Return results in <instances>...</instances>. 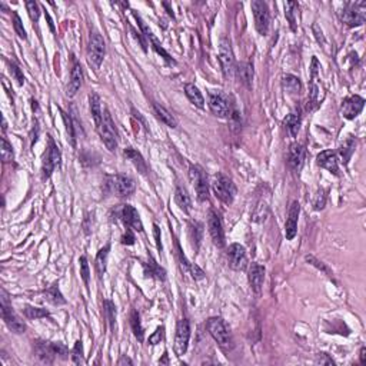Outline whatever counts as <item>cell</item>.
I'll return each instance as SVG.
<instances>
[{
  "label": "cell",
  "mask_w": 366,
  "mask_h": 366,
  "mask_svg": "<svg viewBox=\"0 0 366 366\" xmlns=\"http://www.w3.org/2000/svg\"><path fill=\"white\" fill-rule=\"evenodd\" d=\"M99 136H101L102 142L106 145L110 152H115L118 147V130L115 126V122L110 116L109 110L103 108V113H102L101 123L96 126Z\"/></svg>",
  "instance_id": "1"
},
{
  "label": "cell",
  "mask_w": 366,
  "mask_h": 366,
  "mask_svg": "<svg viewBox=\"0 0 366 366\" xmlns=\"http://www.w3.org/2000/svg\"><path fill=\"white\" fill-rule=\"evenodd\" d=\"M212 189L216 195V198L226 205H230L236 195V188H235L233 180L223 173H216L213 176Z\"/></svg>",
  "instance_id": "2"
},
{
  "label": "cell",
  "mask_w": 366,
  "mask_h": 366,
  "mask_svg": "<svg viewBox=\"0 0 366 366\" xmlns=\"http://www.w3.org/2000/svg\"><path fill=\"white\" fill-rule=\"evenodd\" d=\"M206 326H208V330H209L211 336L219 343L220 348L222 349L232 348V336H230V332H229L228 326H226V323H225V320L222 319V318H218V316L209 318V319H208V323H206Z\"/></svg>",
  "instance_id": "3"
},
{
  "label": "cell",
  "mask_w": 366,
  "mask_h": 366,
  "mask_svg": "<svg viewBox=\"0 0 366 366\" xmlns=\"http://www.w3.org/2000/svg\"><path fill=\"white\" fill-rule=\"evenodd\" d=\"M105 55H106L105 40L98 32H93L89 39V45H87V60L95 70H98L101 67Z\"/></svg>",
  "instance_id": "4"
},
{
  "label": "cell",
  "mask_w": 366,
  "mask_h": 366,
  "mask_svg": "<svg viewBox=\"0 0 366 366\" xmlns=\"http://www.w3.org/2000/svg\"><path fill=\"white\" fill-rule=\"evenodd\" d=\"M2 316H3V320L10 330H13L15 333H25L26 323L19 318L16 312L13 311L5 291H2Z\"/></svg>",
  "instance_id": "5"
},
{
  "label": "cell",
  "mask_w": 366,
  "mask_h": 366,
  "mask_svg": "<svg viewBox=\"0 0 366 366\" xmlns=\"http://www.w3.org/2000/svg\"><path fill=\"white\" fill-rule=\"evenodd\" d=\"M108 186L110 192L115 193L119 198H126L130 196L136 189V183L132 177L126 174H112L108 176Z\"/></svg>",
  "instance_id": "6"
},
{
  "label": "cell",
  "mask_w": 366,
  "mask_h": 366,
  "mask_svg": "<svg viewBox=\"0 0 366 366\" xmlns=\"http://www.w3.org/2000/svg\"><path fill=\"white\" fill-rule=\"evenodd\" d=\"M366 2H353L348 3L342 13V20L349 28H357L365 23Z\"/></svg>",
  "instance_id": "7"
},
{
  "label": "cell",
  "mask_w": 366,
  "mask_h": 366,
  "mask_svg": "<svg viewBox=\"0 0 366 366\" xmlns=\"http://www.w3.org/2000/svg\"><path fill=\"white\" fill-rule=\"evenodd\" d=\"M189 177L196 191L199 201H208L209 198V180L208 174L199 165H192L189 169Z\"/></svg>",
  "instance_id": "8"
},
{
  "label": "cell",
  "mask_w": 366,
  "mask_h": 366,
  "mask_svg": "<svg viewBox=\"0 0 366 366\" xmlns=\"http://www.w3.org/2000/svg\"><path fill=\"white\" fill-rule=\"evenodd\" d=\"M49 137V146H47L45 157H43V165H42L43 179H49L56 167L60 166V163H62V153H60L59 147H57V145H56L55 140L52 137Z\"/></svg>",
  "instance_id": "9"
},
{
  "label": "cell",
  "mask_w": 366,
  "mask_h": 366,
  "mask_svg": "<svg viewBox=\"0 0 366 366\" xmlns=\"http://www.w3.org/2000/svg\"><path fill=\"white\" fill-rule=\"evenodd\" d=\"M250 6H252V12H253L256 30L262 36H265L269 32V25H270V15H269L267 5L262 0H253Z\"/></svg>",
  "instance_id": "10"
},
{
  "label": "cell",
  "mask_w": 366,
  "mask_h": 366,
  "mask_svg": "<svg viewBox=\"0 0 366 366\" xmlns=\"http://www.w3.org/2000/svg\"><path fill=\"white\" fill-rule=\"evenodd\" d=\"M219 63L222 67V73L226 79H230L233 73H235V69H236V64H235V57H233V52H232V47L230 43L226 39H222L220 40L219 46Z\"/></svg>",
  "instance_id": "11"
},
{
  "label": "cell",
  "mask_w": 366,
  "mask_h": 366,
  "mask_svg": "<svg viewBox=\"0 0 366 366\" xmlns=\"http://www.w3.org/2000/svg\"><path fill=\"white\" fill-rule=\"evenodd\" d=\"M191 339V325L188 319H180L176 325V333H174V352L177 356H182L188 350Z\"/></svg>",
  "instance_id": "12"
},
{
  "label": "cell",
  "mask_w": 366,
  "mask_h": 366,
  "mask_svg": "<svg viewBox=\"0 0 366 366\" xmlns=\"http://www.w3.org/2000/svg\"><path fill=\"white\" fill-rule=\"evenodd\" d=\"M208 228H209V233H211V238L215 243V246H225V230H223L222 219H220L219 213L215 212L213 209L208 213Z\"/></svg>",
  "instance_id": "13"
},
{
  "label": "cell",
  "mask_w": 366,
  "mask_h": 366,
  "mask_svg": "<svg viewBox=\"0 0 366 366\" xmlns=\"http://www.w3.org/2000/svg\"><path fill=\"white\" fill-rule=\"evenodd\" d=\"M229 266L233 270H243L247 266L246 249L240 243H232L228 249Z\"/></svg>",
  "instance_id": "14"
},
{
  "label": "cell",
  "mask_w": 366,
  "mask_h": 366,
  "mask_svg": "<svg viewBox=\"0 0 366 366\" xmlns=\"http://www.w3.org/2000/svg\"><path fill=\"white\" fill-rule=\"evenodd\" d=\"M209 108L215 116H219V118L230 116V105L228 98L220 92H209Z\"/></svg>",
  "instance_id": "15"
},
{
  "label": "cell",
  "mask_w": 366,
  "mask_h": 366,
  "mask_svg": "<svg viewBox=\"0 0 366 366\" xmlns=\"http://www.w3.org/2000/svg\"><path fill=\"white\" fill-rule=\"evenodd\" d=\"M365 106V99L360 98V96H350V98H346L345 101L342 102V108H340V112H342V116L345 119H355L357 115L362 112Z\"/></svg>",
  "instance_id": "16"
},
{
  "label": "cell",
  "mask_w": 366,
  "mask_h": 366,
  "mask_svg": "<svg viewBox=\"0 0 366 366\" xmlns=\"http://www.w3.org/2000/svg\"><path fill=\"white\" fill-rule=\"evenodd\" d=\"M120 218L123 220V223L126 225V228L133 229V230H136V232H143L142 220L139 218L137 211L132 206V205H123V206H122Z\"/></svg>",
  "instance_id": "17"
},
{
  "label": "cell",
  "mask_w": 366,
  "mask_h": 366,
  "mask_svg": "<svg viewBox=\"0 0 366 366\" xmlns=\"http://www.w3.org/2000/svg\"><path fill=\"white\" fill-rule=\"evenodd\" d=\"M247 281L255 293L262 292V286L265 281V267L259 263H252L247 269Z\"/></svg>",
  "instance_id": "18"
},
{
  "label": "cell",
  "mask_w": 366,
  "mask_h": 366,
  "mask_svg": "<svg viewBox=\"0 0 366 366\" xmlns=\"http://www.w3.org/2000/svg\"><path fill=\"white\" fill-rule=\"evenodd\" d=\"M299 212H301V205L298 202H292L291 208H289V213H288V219H286V225H285V235L288 240H292L298 233V218H299Z\"/></svg>",
  "instance_id": "19"
},
{
  "label": "cell",
  "mask_w": 366,
  "mask_h": 366,
  "mask_svg": "<svg viewBox=\"0 0 366 366\" xmlns=\"http://www.w3.org/2000/svg\"><path fill=\"white\" fill-rule=\"evenodd\" d=\"M316 160H318V165L320 167H323V169H326L328 172L330 173L339 174V165H338V156L336 153L333 152V150H323V152H320L318 157H316Z\"/></svg>",
  "instance_id": "20"
},
{
  "label": "cell",
  "mask_w": 366,
  "mask_h": 366,
  "mask_svg": "<svg viewBox=\"0 0 366 366\" xmlns=\"http://www.w3.org/2000/svg\"><path fill=\"white\" fill-rule=\"evenodd\" d=\"M305 162V147L301 143H292L289 147L288 163L292 167L293 172H299Z\"/></svg>",
  "instance_id": "21"
},
{
  "label": "cell",
  "mask_w": 366,
  "mask_h": 366,
  "mask_svg": "<svg viewBox=\"0 0 366 366\" xmlns=\"http://www.w3.org/2000/svg\"><path fill=\"white\" fill-rule=\"evenodd\" d=\"M83 82V70L80 63L74 62L73 67H72V72H70V80H69V84L66 87V96L67 98H73L74 95L79 92L80 86H82Z\"/></svg>",
  "instance_id": "22"
},
{
  "label": "cell",
  "mask_w": 366,
  "mask_h": 366,
  "mask_svg": "<svg viewBox=\"0 0 366 366\" xmlns=\"http://www.w3.org/2000/svg\"><path fill=\"white\" fill-rule=\"evenodd\" d=\"M123 155H125L126 159H129V160L132 162V165L136 167L137 172H140V174H147V172H149V167H147V165H146V160L143 159V156L140 155L136 149H133V147H128V149H125Z\"/></svg>",
  "instance_id": "23"
},
{
  "label": "cell",
  "mask_w": 366,
  "mask_h": 366,
  "mask_svg": "<svg viewBox=\"0 0 366 366\" xmlns=\"http://www.w3.org/2000/svg\"><path fill=\"white\" fill-rule=\"evenodd\" d=\"M174 202L185 213H189L192 209V199H191L188 191L182 186H177L176 191H174Z\"/></svg>",
  "instance_id": "24"
},
{
  "label": "cell",
  "mask_w": 366,
  "mask_h": 366,
  "mask_svg": "<svg viewBox=\"0 0 366 366\" xmlns=\"http://www.w3.org/2000/svg\"><path fill=\"white\" fill-rule=\"evenodd\" d=\"M284 126L286 129V132L289 133L291 137H296L299 129H301V115L299 112H292L289 115H286V118L284 119Z\"/></svg>",
  "instance_id": "25"
},
{
  "label": "cell",
  "mask_w": 366,
  "mask_h": 366,
  "mask_svg": "<svg viewBox=\"0 0 366 366\" xmlns=\"http://www.w3.org/2000/svg\"><path fill=\"white\" fill-rule=\"evenodd\" d=\"M185 95H186V98L191 101V103L195 105L196 108H199V109H203V108H205V99H203V96H202L201 90H199L193 83H188V84L185 86Z\"/></svg>",
  "instance_id": "26"
},
{
  "label": "cell",
  "mask_w": 366,
  "mask_h": 366,
  "mask_svg": "<svg viewBox=\"0 0 366 366\" xmlns=\"http://www.w3.org/2000/svg\"><path fill=\"white\" fill-rule=\"evenodd\" d=\"M110 252V243L105 245L102 247L101 250L98 252L96 255V260H95V267H96V272H98V276L102 278L105 272H106V266H108V256H109Z\"/></svg>",
  "instance_id": "27"
},
{
  "label": "cell",
  "mask_w": 366,
  "mask_h": 366,
  "mask_svg": "<svg viewBox=\"0 0 366 366\" xmlns=\"http://www.w3.org/2000/svg\"><path fill=\"white\" fill-rule=\"evenodd\" d=\"M282 86L289 95H299L302 92V83L301 79L293 74H285L282 79Z\"/></svg>",
  "instance_id": "28"
},
{
  "label": "cell",
  "mask_w": 366,
  "mask_h": 366,
  "mask_svg": "<svg viewBox=\"0 0 366 366\" xmlns=\"http://www.w3.org/2000/svg\"><path fill=\"white\" fill-rule=\"evenodd\" d=\"M45 298L47 302H50L52 305H56V306H59V305H64L66 303V299L63 298V295L60 292V289H59V286L57 285H52V286H49L47 289L45 291Z\"/></svg>",
  "instance_id": "29"
},
{
  "label": "cell",
  "mask_w": 366,
  "mask_h": 366,
  "mask_svg": "<svg viewBox=\"0 0 366 366\" xmlns=\"http://www.w3.org/2000/svg\"><path fill=\"white\" fill-rule=\"evenodd\" d=\"M89 106H90L92 116H93L95 123H96V126H98V125L101 123L102 113H103L101 98H99V95H98V93H92L90 96H89Z\"/></svg>",
  "instance_id": "30"
},
{
  "label": "cell",
  "mask_w": 366,
  "mask_h": 366,
  "mask_svg": "<svg viewBox=\"0 0 366 366\" xmlns=\"http://www.w3.org/2000/svg\"><path fill=\"white\" fill-rule=\"evenodd\" d=\"M153 110H155L156 118L160 120V122H163L166 126H169V128H176V126H177L176 119H174L173 116H172L163 106H159V105L153 103Z\"/></svg>",
  "instance_id": "31"
},
{
  "label": "cell",
  "mask_w": 366,
  "mask_h": 366,
  "mask_svg": "<svg viewBox=\"0 0 366 366\" xmlns=\"http://www.w3.org/2000/svg\"><path fill=\"white\" fill-rule=\"evenodd\" d=\"M143 267H145V274L146 276L155 278V279H159V281H165V270L157 265L153 259H150L147 263H143Z\"/></svg>",
  "instance_id": "32"
},
{
  "label": "cell",
  "mask_w": 366,
  "mask_h": 366,
  "mask_svg": "<svg viewBox=\"0 0 366 366\" xmlns=\"http://www.w3.org/2000/svg\"><path fill=\"white\" fill-rule=\"evenodd\" d=\"M353 152H355V139L353 137H348L340 147H339V155L342 157V160H343V163H348L349 159L352 157L353 155Z\"/></svg>",
  "instance_id": "33"
},
{
  "label": "cell",
  "mask_w": 366,
  "mask_h": 366,
  "mask_svg": "<svg viewBox=\"0 0 366 366\" xmlns=\"http://www.w3.org/2000/svg\"><path fill=\"white\" fill-rule=\"evenodd\" d=\"M235 72L239 74V77H240V80L242 83H245V84H250L252 82V77H253V67H252V64L250 63H240L235 69Z\"/></svg>",
  "instance_id": "34"
},
{
  "label": "cell",
  "mask_w": 366,
  "mask_h": 366,
  "mask_svg": "<svg viewBox=\"0 0 366 366\" xmlns=\"http://www.w3.org/2000/svg\"><path fill=\"white\" fill-rule=\"evenodd\" d=\"M130 326H132V330H133V335L136 336V339L139 342H143V328H142V322H140V316L136 311H132L130 313Z\"/></svg>",
  "instance_id": "35"
},
{
  "label": "cell",
  "mask_w": 366,
  "mask_h": 366,
  "mask_svg": "<svg viewBox=\"0 0 366 366\" xmlns=\"http://www.w3.org/2000/svg\"><path fill=\"white\" fill-rule=\"evenodd\" d=\"M285 16L288 19L289 25H291V29L293 32H296V9H298V3L296 2H285Z\"/></svg>",
  "instance_id": "36"
},
{
  "label": "cell",
  "mask_w": 366,
  "mask_h": 366,
  "mask_svg": "<svg viewBox=\"0 0 366 366\" xmlns=\"http://www.w3.org/2000/svg\"><path fill=\"white\" fill-rule=\"evenodd\" d=\"M60 113H62V118H63V122H64V126H66V133H67V140L70 142V145L72 146H76V133H74V126H73V122H72V118L67 115V113H64L63 110L60 109Z\"/></svg>",
  "instance_id": "37"
},
{
  "label": "cell",
  "mask_w": 366,
  "mask_h": 366,
  "mask_svg": "<svg viewBox=\"0 0 366 366\" xmlns=\"http://www.w3.org/2000/svg\"><path fill=\"white\" fill-rule=\"evenodd\" d=\"M23 312H25V316L28 319H40V318L49 316V311L42 309V308H36V306H30V305H26Z\"/></svg>",
  "instance_id": "38"
},
{
  "label": "cell",
  "mask_w": 366,
  "mask_h": 366,
  "mask_svg": "<svg viewBox=\"0 0 366 366\" xmlns=\"http://www.w3.org/2000/svg\"><path fill=\"white\" fill-rule=\"evenodd\" d=\"M105 313H106V319L109 322L110 329L115 330V323H116V306L112 301H105Z\"/></svg>",
  "instance_id": "39"
},
{
  "label": "cell",
  "mask_w": 366,
  "mask_h": 366,
  "mask_svg": "<svg viewBox=\"0 0 366 366\" xmlns=\"http://www.w3.org/2000/svg\"><path fill=\"white\" fill-rule=\"evenodd\" d=\"M149 39H150V42H152V46H153V49H155V52L157 53V55L162 56V57H163V59H165L166 62H167L169 64H176V60H174L173 57L169 55V53L166 52L165 49L162 47V45H160V43L157 42V39L155 37V35H152V36L149 37Z\"/></svg>",
  "instance_id": "40"
},
{
  "label": "cell",
  "mask_w": 366,
  "mask_h": 366,
  "mask_svg": "<svg viewBox=\"0 0 366 366\" xmlns=\"http://www.w3.org/2000/svg\"><path fill=\"white\" fill-rule=\"evenodd\" d=\"M2 159H3L5 163L13 160V147L8 142L6 137H2Z\"/></svg>",
  "instance_id": "41"
},
{
  "label": "cell",
  "mask_w": 366,
  "mask_h": 366,
  "mask_svg": "<svg viewBox=\"0 0 366 366\" xmlns=\"http://www.w3.org/2000/svg\"><path fill=\"white\" fill-rule=\"evenodd\" d=\"M13 29H15L16 35H18L20 39H23V40H26V39H28L26 30H25V28H23V23H22V20H20V16H19L16 12L13 13Z\"/></svg>",
  "instance_id": "42"
},
{
  "label": "cell",
  "mask_w": 366,
  "mask_h": 366,
  "mask_svg": "<svg viewBox=\"0 0 366 366\" xmlns=\"http://www.w3.org/2000/svg\"><path fill=\"white\" fill-rule=\"evenodd\" d=\"M79 263H80V274H82V279L86 288H89V279H90V270H89V263H87V259L86 256H80L79 259Z\"/></svg>",
  "instance_id": "43"
},
{
  "label": "cell",
  "mask_w": 366,
  "mask_h": 366,
  "mask_svg": "<svg viewBox=\"0 0 366 366\" xmlns=\"http://www.w3.org/2000/svg\"><path fill=\"white\" fill-rule=\"evenodd\" d=\"M72 359H73V362L76 365H80L83 363V345H82V340H77L76 343H74V348L72 350Z\"/></svg>",
  "instance_id": "44"
},
{
  "label": "cell",
  "mask_w": 366,
  "mask_h": 366,
  "mask_svg": "<svg viewBox=\"0 0 366 366\" xmlns=\"http://www.w3.org/2000/svg\"><path fill=\"white\" fill-rule=\"evenodd\" d=\"M26 9H28L30 19L33 22H37L39 16H40V9H39V5L36 2H26Z\"/></svg>",
  "instance_id": "45"
},
{
  "label": "cell",
  "mask_w": 366,
  "mask_h": 366,
  "mask_svg": "<svg viewBox=\"0 0 366 366\" xmlns=\"http://www.w3.org/2000/svg\"><path fill=\"white\" fill-rule=\"evenodd\" d=\"M306 259V262H309L312 266H315V267H318V269H320L322 272H325V273L328 274V276H332V272L329 270V267L328 266H325L320 260H318L316 257H313V256H306L305 257Z\"/></svg>",
  "instance_id": "46"
},
{
  "label": "cell",
  "mask_w": 366,
  "mask_h": 366,
  "mask_svg": "<svg viewBox=\"0 0 366 366\" xmlns=\"http://www.w3.org/2000/svg\"><path fill=\"white\" fill-rule=\"evenodd\" d=\"M9 66H10V72H12V74L15 76V79H16L19 84L22 86V84L25 83V76H23V73H22L20 67H19L18 64L15 63V62H10Z\"/></svg>",
  "instance_id": "47"
},
{
  "label": "cell",
  "mask_w": 366,
  "mask_h": 366,
  "mask_svg": "<svg viewBox=\"0 0 366 366\" xmlns=\"http://www.w3.org/2000/svg\"><path fill=\"white\" fill-rule=\"evenodd\" d=\"M163 330H165L163 326H159L156 329L155 333L149 336V345H157V343H160V340L163 339Z\"/></svg>",
  "instance_id": "48"
},
{
  "label": "cell",
  "mask_w": 366,
  "mask_h": 366,
  "mask_svg": "<svg viewBox=\"0 0 366 366\" xmlns=\"http://www.w3.org/2000/svg\"><path fill=\"white\" fill-rule=\"evenodd\" d=\"M316 363L318 365H335V360L325 352H320L316 356Z\"/></svg>",
  "instance_id": "49"
},
{
  "label": "cell",
  "mask_w": 366,
  "mask_h": 366,
  "mask_svg": "<svg viewBox=\"0 0 366 366\" xmlns=\"http://www.w3.org/2000/svg\"><path fill=\"white\" fill-rule=\"evenodd\" d=\"M325 203H326V195H325L323 191H320V192L318 193V196H316V199H315L313 206H315L316 211H320V209L325 208Z\"/></svg>",
  "instance_id": "50"
},
{
  "label": "cell",
  "mask_w": 366,
  "mask_h": 366,
  "mask_svg": "<svg viewBox=\"0 0 366 366\" xmlns=\"http://www.w3.org/2000/svg\"><path fill=\"white\" fill-rule=\"evenodd\" d=\"M129 29H130V33H132V36L135 37L137 42H139V45L142 46L143 52H147V43H146V40H145V39L142 37V33H140V32H136V30L132 28V26H129Z\"/></svg>",
  "instance_id": "51"
},
{
  "label": "cell",
  "mask_w": 366,
  "mask_h": 366,
  "mask_svg": "<svg viewBox=\"0 0 366 366\" xmlns=\"http://www.w3.org/2000/svg\"><path fill=\"white\" fill-rule=\"evenodd\" d=\"M135 235H133V232H132V229H126V232H125V235L122 236V243L123 245H128V246H130V245H133L135 243Z\"/></svg>",
  "instance_id": "52"
},
{
  "label": "cell",
  "mask_w": 366,
  "mask_h": 366,
  "mask_svg": "<svg viewBox=\"0 0 366 366\" xmlns=\"http://www.w3.org/2000/svg\"><path fill=\"white\" fill-rule=\"evenodd\" d=\"M153 233H155V239H156V245H157V249L162 252V242H160V229L157 225H153Z\"/></svg>",
  "instance_id": "53"
},
{
  "label": "cell",
  "mask_w": 366,
  "mask_h": 366,
  "mask_svg": "<svg viewBox=\"0 0 366 366\" xmlns=\"http://www.w3.org/2000/svg\"><path fill=\"white\" fill-rule=\"evenodd\" d=\"M360 363H362V365H366V348L365 346H362V348H360Z\"/></svg>",
  "instance_id": "54"
},
{
  "label": "cell",
  "mask_w": 366,
  "mask_h": 366,
  "mask_svg": "<svg viewBox=\"0 0 366 366\" xmlns=\"http://www.w3.org/2000/svg\"><path fill=\"white\" fill-rule=\"evenodd\" d=\"M45 16H46V19H47V23H49V28H50V30H52V32H55V25H53V20H52V18L49 16V13H45Z\"/></svg>",
  "instance_id": "55"
},
{
  "label": "cell",
  "mask_w": 366,
  "mask_h": 366,
  "mask_svg": "<svg viewBox=\"0 0 366 366\" xmlns=\"http://www.w3.org/2000/svg\"><path fill=\"white\" fill-rule=\"evenodd\" d=\"M118 363H119V365H123V363H129V365H132L133 362H132V360H130L129 357L123 356V357H122V359H120L119 362H118Z\"/></svg>",
  "instance_id": "56"
}]
</instances>
